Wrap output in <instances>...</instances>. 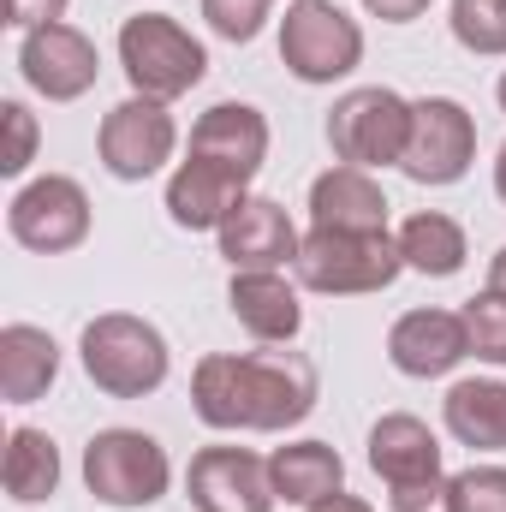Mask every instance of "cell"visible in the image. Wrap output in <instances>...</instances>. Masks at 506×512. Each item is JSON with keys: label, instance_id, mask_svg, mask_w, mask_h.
<instances>
[{"label": "cell", "instance_id": "obj_1", "mask_svg": "<svg viewBox=\"0 0 506 512\" xmlns=\"http://www.w3.org/2000/svg\"><path fill=\"white\" fill-rule=\"evenodd\" d=\"M191 405L209 429H292L316 411V370L298 352H209L191 376Z\"/></svg>", "mask_w": 506, "mask_h": 512}, {"label": "cell", "instance_id": "obj_2", "mask_svg": "<svg viewBox=\"0 0 506 512\" xmlns=\"http://www.w3.org/2000/svg\"><path fill=\"white\" fill-rule=\"evenodd\" d=\"M120 66L131 78V96L149 102H179L203 84L209 48L167 12H137L120 24Z\"/></svg>", "mask_w": 506, "mask_h": 512}, {"label": "cell", "instance_id": "obj_3", "mask_svg": "<svg viewBox=\"0 0 506 512\" xmlns=\"http://www.w3.org/2000/svg\"><path fill=\"white\" fill-rule=\"evenodd\" d=\"M298 286L322 298H358V292H387L405 274V256L393 233H328L310 227L298 245Z\"/></svg>", "mask_w": 506, "mask_h": 512}, {"label": "cell", "instance_id": "obj_4", "mask_svg": "<svg viewBox=\"0 0 506 512\" xmlns=\"http://www.w3.org/2000/svg\"><path fill=\"white\" fill-rule=\"evenodd\" d=\"M78 358H84V376L102 387L108 399H143L167 382V340L155 322L126 316V310H108L84 328L78 340Z\"/></svg>", "mask_w": 506, "mask_h": 512}, {"label": "cell", "instance_id": "obj_5", "mask_svg": "<svg viewBox=\"0 0 506 512\" xmlns=\"http://www.w3.org/2000/svg\"><path fill=\"white\" fill-rule=\"evenodd\" d=\"M280 60L298 84H340L364 60V30L334 0H292L280 18Z\"/></svg>", "mask_w": 506, "mask_h": 512}, {"label": "cell", "instance_id": "obj_6", "mask_svg": "<svg viewBox=\"0 0 506 512\" xmlns=\"http://www.w3.org/2000/svg\"><path fill=\"white\" fill-rule=\"evenodd\" d=\"M405 137H411V102L387 84H364V90H346L328 114V143L340 155V167H399L405 155Z\"/></svg>", "mask_w": 506, "mask_h": 512}, {"label": "cell", "instance_id": "obj_7", "mask_svg": "<svg viewBox=\"0 0 506 512\" xmlns=\"http://www.w3.org/2000/svg\"><path fill=\"white\" fill-rule=\"evenodd\" d=\"M84 483L102 507H149L167 495L173 483V465H167V447L143 429H102L90 447H84Z\"/></svg>", "mask_w": 506, "mask_h": 512}, {"label": "cell", "instance_id": "obj_8", "mask_svg": "<svg viewBox=\"0 0 506 512\" xmlns=\"http://www.w3.org/2000/svg\"><path fill=\"white\" fill-rule=\"evenodd\" d=\"M477 161V120L453 96L411 102V137L399 155V173L417 185H459Z\"/></svg>", "mask_w": 506, "mask_h": 512}, {"label": "cell", "instance_id": "obj_9", "mask_svg": "<svg viewBox=\"0 0 506 512\" xmlns=\"http://www.w3.org/2000/svg\"><path fill=\"white\" fill-rule=\"evenodd\" d=\"M6 227H12V239H18L24 251L66 256V251H78V245L90 239V197H84L78 179L42 173V179H30V185L12 197Z\"/></svg>", "mask_w": 506, "mask_h": 512}, {"label": "cell", "instance_id": "obj_10", "mask_svg": "<svg viewBox=\"0 0 506 512\" xmlns=\"http://www.w3.org/2000/svg\"><path fill=\"white\" fill-rule=\"evenodd\" d=\"M96 149H102V167L114 173V179H149V173H161L167 161H173V149H179V126H173V114H167V102H149V96H126L120 108H108V120L96 131Z\"/></svg>", "mask_w": 506, "mask_h": 512}, {"label": "cell", "instance_id": "obj_11", "mask_svg": "<svg viewBox=\"0 0 506 512\" xmlns=\"http://www.w3.org/2000/svg\"><path fill=\"white\" fill-rule=\"evenodd\" d=\"M18 72L36 96L48 102H78L96 90L102 78V54L96 42L78 30V24H42V30H24V48H18Z\"/></svg>", "mask_w": 506, "mask_h": 512}, {"label": "cell", "instance_id": "obj_12", "mask_svg": "<svg viewBox=\"0 0 506 512\" xmlns=\"http://www.w3.org/2000/svg\"><path fill=\"white\" fill-rule=\"evenodd\" d=\"M185 495L197 512H274L268 459L251 447H203L185 471Z\"/></svg>", "mask_w": 506, "mask_h": 512}, {"label": "cell", "instance_id": "obj_13", "mask_svg": "<svg viewBox=\"0 0 506 512\" xmlns=\"http://www.w3.org/2000/svg\"><path fill=\"white\" fill-rule=\"evenodd\" d=\"M387 358H393V370L411 376V382L453 376V370L471 358L465 316H459V310H405V316L387 328Z\"/></svg>", "mask_w": 506, "mask_h": 512}, {"label": "cell", "instance_id": "obj_14", "mask_svg": "<svg viewBox=\"0 0 506 512\" xmlns=\"http://www.w3.org/2000/svg\"><path fill=\"white\" fill-rule=\"evenodd\" d=\"M191 155L221 167L233 185H251L268 161V120L251 102H215L197 126H191Z\"/></svg>", "mask_w": 506, "mask_h": 512}, {"label": "cell", "instance_id": "obj_15", "mask_svg": "<svg viewBox=\"0 0 506 512\" xmlns=\"http://www.w3.org/2000/svg\"><path fill=\"white\" fill-rule=\"evenodd\" d=\"M298 233L286 221V209L274 197H245L227 227H221V256L233 262V274H251V268H286L298 262Z\"/></svg>", "mask_w": 506, "mask_h": 512}, {"label": "cell", "instance_id": "obj_16", "mask_svg": "<svg viewBox=\"0 0 506 512\" xmlns=\"http://www.w3.org/2000/svg\"><path fill=\"white\" fill-rule=\"evenodd\" d=\"M370 471H376L387 489H411V483H429L441 477V441L423 417L411 411H393L370 429Z\"/></svg>", "mask_w": 506, "mask_h": 512}, {"label": "cell", "instance_id": "obj_17", "mask_svg": "<svg viewBox=\"0 0 506 512\" xmlns=\"http://www.w3.org/2000/svg\"><path fill=\"white\" fill-rule=\"evenodd\" d=\"M245 197H251L245 185H233L221 167H209V161H197V155H185V161L173 167V179H167V215H173V227H185V233H221L227 215H233Z\"/></svg>", "mask_w": 506, "mask_h": 512}, {"label": "cell", "instance_id": "obj_18", "mask_svg": "<svg viewBox=\"0 0 506 512\" xmlns=\"http://www.w3.org/2000/svg\"><path fill=\"white\" fill-rule=\"evenodd\" d=\"M227 304L239 316V328L262 340V346H280V340H298L304 328V310H298V292L280 268H251V274H233L227 286Z\"/></svg>", "mask_w": 506, "mask_h": 512}, {"label": "cell", "instance_id": "obj_19", "mask_svg": "<svg viewBox=\"0 0 506 512\" xmlns=\"http://www.w3.org/2000/svg\"><path fill=\"white\" fill-rule=\"evenodd\" d=\"M310 227L328 233H387V197L364 167H328L310 185Z\"/></svg>", "mask_w": 506, "mask_h": 512}, {"label": "cell", "instance_id": "obj_20", "mask_svg": "<svg viewBox=\"0 0 506 512\" xmlns=\"http://www.w3.org/2000/svg\"><path fill=\"white\" fill-rule=\"evenodd\" d=\"M54 376H60V346H54V334L36 328V322H6V328H0V393H6V405L42 399V393L54 387Z\"/></svg>", "mask_w": 506, "mask_h": 512}, {"label": "cell", "instance_id": "obj_21", "mask_svg": "<svg viewBox=\"0 0 506 512\" xmlns=\"http://www.w3.org/2000/svg\"><path fill=\"white\" fill-rule=\"evenodd\" d=\"M268 483H274V501L316 507V501L346 489V459L328 441H292V447H280L268 459Z\"/></svg>", "mask_w": 506, "mask_h": 512}, {"label": "cell", "instance_id": "obj_22", "mask_svg": "<svg viewBox=\"0 0 506 512\" xmlns=\"http://www.w3.org/2000/svg\"><path fill=\"white\" fill-rule=\"evenodd\" d=\"M447 435L477 453H506V382H453L441 399Z\"/></svg>", "mask_w": 506, "mask_h": 512}, {"label": "cell", "instance_id": "obj_23", "mask_svg": "<svg viewBox=\"0 0 506 512\" xmlns=\"http://www.w3.org/2000/svg\"><path fill=\"white\" fill-rule=\"evenodd\" d=\"M399 256H405V268H417V274H429V280H447V274H459L465 268V227L453 221V215H441V209H423V215H411L399 233Z\"/></svg>", "mask_w": 506, "mask_h": 512}, {"label": "cell", "instance_id": "obj_24", "mask_svg": "<svg viewBox=\"0 0 506 512\" xmlns=\"http://www.w3.org/2000/svg\"><path fill=\"white\" fill-rule=\"evenodd\" d=\"M0 477H6V495H12L18 507H36V501H48V495L60 489V447H54L42 429H12V435H6V465H0Z\"/></svg>", "mask_w": 506, "mask_h": 512}, {"label": "cell", "instance_id": "obj_25", "mask_svg": "<svg viewBox=\"0 0 506 512\" xmlns=\"http://www.w3.org/2000/svg\"><path fill=\"white\" fill-rule=\"evenodd\" d=\"M447 24L465 54H483V60L506 54V0H453Z\"/></svg>", "mask_w": 506, "mask_h": 512}, {"label": "cell", "instance_id": "obj_26", "mask_svg": "<svg viewBox=\"0 0 506 512\" xmlns=\"http://www.w3.org/2000/svg\"><path fill=\"white\" fill-rule=\"evenodd\" d=\"M459 316H465L471 352H477L483 364H501L506 370V292H477Z\"/></svg>", "mask_w": 506, "mask_h": 512}, {"label": "cell", "instance_id": "obj_27", "mask_svg": "<svg viewBox=\"0 0 506 512\" xmlns=\"http://www.w3.org/2000/svg\"><path fill=\"white\" fill-rule=\"evenodd\" d=\"M453 512H506V465H471L453 477Z\"/></svg>", "mask_w": 506, "mask_h": 512}, {"label": "cell", "instance_id": "obj_28", "mask_svg": "<svg viewBox=\"0 0 506 512\" xmlns=\"http://www.w3.org/2000/svg\"><path fill=\"white\" fill-rule=\"evenodd\" d=\"M268 6H274V0H203V18H209V30L227 36V42H256L262 24H268Z\"/></svg>", "mask_w": 506, "mask_h": 512}, {"label": "cell", "instance_id": "obj_29", "mask_svg": "<svg viewBox=\"0 0 506 512\" xmlns=\"http://www.w3.org/2000/svg\"><path fill=\"white\" fill-rule=\"evenodd\" d=\"M0 120H6V155H0V173L18 179L30 161H36V114L24 102H0Z\"/></svg>", "mask_w": 506, "mask_h": 512}, {"label": "cell", "instance_id": "obj_30", "mask_svg": "<svg viewBox=\"0 0 506 512\" xmlns=\"http://www.w3.org/2000/svg\"><path fill=\"white\" fill-rule=\"evenodd\" d=\"M393 512H453V477H429V483L393 489Z\"/></svg>", "mask_w": 506, "mask_h": 512}, {"label": "cell", "instance_id": "obj_31", "mask_svg": "<svg viewBox=\"0 0 506 512\" xmlns=\"http://www.w3.org/2000/svg\"><path fill=\"white\" fill-rule=\"evenodd\" d=\"M60 18H66V0H6V24H18V30H42Z\"/></svg>", "mask_w": 506, "mask_h": 512}, {"label": "cell", "instance_id": "obj_32", "mask_svg": "<svg viewBox=\"0 0 506 512\" xmlns=\"http://www.w3.org/2000/svg\"><path fill=\"white\" fill-rule=\"evenodd\" d=\"M364 12L381 18V24H411V18L429 12V0H364Z\"/></svg>", "mask_w": 506, "mask_h": 512}, {"label": "cell", "instance_id": "obj_33", "mask_svg": "<svg viewBox=\"0 0 506 512\" xmlns=\"http://www.w3.org/2000/svg\"><path fill=\"white\" fill-rule=\"evenodd\" d=\"M304 512H376V507H370V501H358V495H346V489H340V495H328V501H316V507H304Z\"/></svg>", "mask_w": 506, "mask_h": 512}, {"label": "cell", "instance_id": "obj_34", "mask_svg": "<svg viewBox=\"0 0 506 512\" xmlns=\"http://www.w3.org/2000/svg\"><path fill=\"white\" fill-rule=\"evenodd\" d=\"M489 292H506V245L495 251V262H489Z\"/></svg>", "mask_w": 506, "mask_h": 512}, {"label": "cell", "instance_id": "obj_35", "mask_svg": "<svg viewBox=\"0 0 506 512\" xmlns=\"http://www.w3.org/2000/svg\"><path fill=\"white\" fill-rule=\"evenodd\" d=\"M495 197L506 203V143H501V155H495Z\"/></svg>", "mask_w": 506, "mask_h": 512}, {"label": "cell", "instance_id": "obj_36", "mask_svg": "<svg viewBox=\"0 0 506 512\" xmlns=\"http://www.w3.org/2000/svg\"><path fill=\"white\" fill-rule=\"evenodd\" d=\"M495 96H501V108H506V78H501V90H495Z\"/></svg>", "mask_w": 506, "mask_h": 512}]
</instances>
